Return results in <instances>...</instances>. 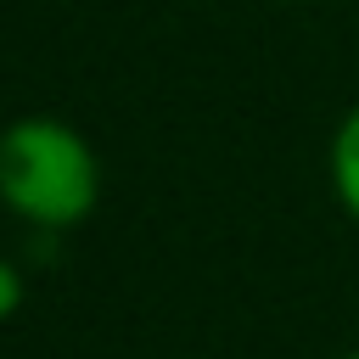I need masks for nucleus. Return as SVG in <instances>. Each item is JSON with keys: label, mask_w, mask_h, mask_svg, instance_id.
Listing matches in <instances>:
<instances>
[{"label": "nucleus", "mask_w": 359, "mask_h": 359, "mask_svg": "<svg viewBox=\"0 0 359 359\" xmlns=\"http://www.w3.org/2000/svg\"><path fill=\"white\" fill-rule=\"evenodd\" d=\"M101 202L95 146L50 112L11 118L0 129V208L34 230H79Z\"/></svg>", "instance_id": "1"}, {"label": "nucleus", "mask_w": 359, "mask_h": 359, "mask_svg": "<svg viewBox=\"0 0 359 359\" xmlns=\"http://www.w3.org/2000/svg\"><path fill=\"white\" fill-rule=\"evenodd\" d=\"M325 168H331V191H337V208L359 224V101L342 112V123L331 129V157H325Z\"/></svg>", "instance_id": "2"}, {"label": "nucleus", "mask_w": 359, "mask_h": 359, "mask_svg": "<svg viewBox=\"0 0 359 359\" xmlns=\"http://www.w3.org/2000/svg\"><path fill=\"white\" fill-rule=\"evenodd\" d=\"M22 303H28V280H22V269H17L11 258H0V325L17 320Z\"/></svg>", "instance_id": "3"}, {"label": "nucleus", "mask_w": 359, "mask_h": 359, "mask_svg": "<svg viewBox=\"0 0 359 359\" xmlns=\"http://www.w3.org/2000/svg\"><path fill=\"white\" fill-rule=\"evenodd\" d=\"M275 6H320V0H275Z\"/></svg>", "instance_id": "4"}, {"label": "nucleus", "mask_w": 359, "mask_h": 359, "mask_svg": "<svg viewBox=\"0 0 359 359\" xmlns=\"http://www.w3.org/2000/svg\"><path fill=\"white\" fill-rule=\"evenodd\" d=\"M337 359H359V348H348V353H337Z\"/></svg>", "instance_id": "5"}]
</instances>
